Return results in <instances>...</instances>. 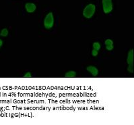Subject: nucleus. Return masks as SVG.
Here are the masks:
<instances>
[{
	"mask_svg": "<svg viewBox=\"0 0 134 125\" xmlns=\"http://www.w3.org/2000/svg\"><path fill=\"white\" fill-rule=\"evenodd\" d=\"M8 33H9V32H8V29L4 28V29H3L0 31V36L3 37H5L8 36Z\"/></svg>",
	"mask_w": 134,
	"mask_h": 125,
	"instance_id": "nucleus-9",
	"label": "nucleus"
},
{
	"mask_svg": "<svg viewBox=\"0 0 134 125\" xmlns=\"http://www.w3.org/2000/svg\"><path fill=\"white\" fill-rule=\"evenodd\" d=\"M86 70L93 76H96L98 75V68L94 66H88V67H86Z\"/></svg>",
	"mask_w": 134,
	"mask_h": 125,
	"instance_id": "nucleus-5",
	"label": "nucleus"
},
{
	"mask_svg": "<svg viewBox=\"0 0 134 125\" xmlns=\"http://www.w3.org/2000/svg\"><path fill=\"white\" fill-rule=\"evenodd\" d=\"M24 77L25 78H30L32 77V75H31V73L30 72H28L25 73L24 74Z\"/></svg>",
	"mask_w": 134,
	"mask_h": 125,
	"instance_id": "nucleus-13",
	"label": "nucleus"
},
{
	"mask_svg": "<svg viewBox=\"0 0 134 125\" xmlns=\"http://www.w3.org/2000/svg\"><path fill=\"white\" fill-rule=\"evenodd\" d=\"M103 10L105 14H109L113 10V0H102Z\"/></svg>",
	"mask_w": 134,
	"mask_h": 125,
	"instance_id": "nucleus-3",
	"label": "nucleus"
},
{
	"mask_svg": "<svg viewBox=\"0 0 134 125\" xmlns=\"http://www.w3.org/2000/svg\"><path fill=\"white\" fill-rule=\"evenodd\" d=\"M127 70L129 72L133 73V65H129L127 67Z\"/></svg>",
	"mask_w": 134,
	"mask_h": 125,
	"instance_id": "nucleus-11",
	"label": "nucleus"
},
{
	"mask_svg": "<svg viewBox=\"0 0 134 125\" xmlns=\"http://www.w3.org/2000/svg\"><path fill=\"white\" fill-rule=\"evenodd\" d=\"M54 22H55V18H54L53 14L51 12L48 13L44 17V22H43L44 27L47 29H52L54 26Z\"/></svg>",
	"mask_w": 134,
	"mask_h": 125,
	"instance_id": "nucleus-2",
	"label": "nucleus"
},
{
	"mask_svg": "<svg viewBox=\"0 0 134 125\" xmlns=\"http://www.w3.org/2000/svg\"><path fill=\"white\" fill-rule=\"evenodd\" d=\"M104 44L106 46V49L108 51H111L114 49V43L112 39H106Z\"/></svg>",
	"mask_w": 134,
	"mask_h": 125,
	"instance_id": "nucleus-7",
	"label": "nucleus"
},
{
	"mask_svg": "<svg viewBox=\"0 0 134 125\" xmlns=\"http://www.w3.org/2000/svg\"><path fill=\"white\" fill-rule=\"evenodd\" d=\"M127 62L128 65H133V49L129 51L127 58Z\"/></svg>",
	"mask_w": 134,
	"mask_h": 125,
	"instance_id": "nucleus-6",
	"label": "nucleus"
},
{
	"mask_svg": "<svg viewBox=\"0 0 134 125\" xmlns=\"http://www.w3.org/2000/svg\"><path fill=\"white\" fill-rule=\"evenodd\" d=\"M95 12H96V6L93 3H89L84 8L83 10V16L86 18L89 19L94 16Z\"/></svg>",
	"mask_w": 134,
	"mask_h": 125,
	"instance_id": "nucleus-1",
	"label": "nucleus"
},
{
	"mask_svg": "<svg viewBox=\"0 0 134 125\" xmlns=\"http://www.w3.org/2000/svg\"><path fill=\"white\" fill-rule=\"evenodd\" d=\"M2 45H3V41L0 39V48H2Z\"/></svg>",
	"mask_w": 134,
	"mask_h": 125,
	"instance_id": "nucleus-14",
	"label": "nucleus"
},
{
	"mask_svg": "<svg viewBox=\"0 0 134 125\" xmlns=\"http://www.w3.org/2000/svg\"><path fill=\"white\" fill-rule=\"evenodd\" d=\"M36 9V6L34 3L29 2L25 4V10L28 13L35 12Z\"/></svg>",
	"mask_w": 134,
	"mask_h": 125,
	"instance_id": "nucleus-4",
	"label": "nucleus"
},
{
	"mask_svg": "<svg viewBox=\"0 0 134 125\" xmlns=\"http://www.w3.org/2000/svg\"><path fill=\"white\" fill-rule=\"evenodd\" d=\"M92 48H93L94 49H96L97 51H99L101 48L100 43L99 42H94L92 45Z\"/></svg>",
	"mask_w": 134,
	"mask_h": 125,
	"instance_id": "nucleus-10",
	"label": "nucleus"
},
{
	"mask_svg": "<svg viewBox=\"0 0 134 125\" xmlns=\"http://www.w3.org/2000/svg\"><path fill=\"white\" fill-rule=\"evenodd\" d=\"M98 51L96 50V49H92V56H94V57H96L97 55H98Z\"/></svg>",
	"mask_w": 134,
	"mask_h": 125,
	"instance_id": "nucleus-12",
	"label": "nucleus"
},
{
	"mask_svg": "<svg viewBox=\"0 0 134 125\" xmlns=\"http://www.w3.org/2000/svg\"><path fill=\"white\" fill-rule=\"evenodd\" d=\"M76 75H77V73H76V71H74V70H70V71L67 72L65 74V77L74 78V77H76Z\"/></svg>",
	"mask_w": 134,
	"mask_h": 125,
	"instance_id": "nucleus-8",
	"label": "nucleus"
}]
</instances>
